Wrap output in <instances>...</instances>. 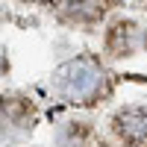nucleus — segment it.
I'll list each match as a JSON object with an SVG mask.
<instances>
[{"mask_svg":"<svg viewBox=\"0 0 147 147\" xmlns=\"http://www.w3.org/2000/svg\"><path fill=\"white\" fill-rule=\"evenodd\" d=\"M112 129L118 132L121 141H127L132 147H144L147 144V109L144 106H127L121 112H115Z\"/></svg>","mask_w":147,"mask_h":147,"instance_id":"f03ea898","label":"nucleus"},{"mask_svg":"<svg viewBox=\"0 0 147 147\" xmlns=\"http://www.w3.org/2000/svg\"><path fill=\"white\" fill-rule=\"evenodd\" d=\"M147 44V32L132 21H121L109 30V38H106V47L112 50L115 56H132L138 53L141 47Z\"/></svg>","mask_w":147,"mask_h":147,"instance_id":"7ed1b4c3","label":"nucleus"},{"mask_svg":"<svg viewBox=\"0 0 147 147\" xmlns=\"http://www.w3.org/2000/svg\"><path fill=\"white\" fill-rule=\"evenodd\" d=\"M53 91L68 103H91L103 94L106 85V74L100 68V62L91 56H80L65 62L53 74Z\"/></svg>","mask_w":147,"mask_h":147,"instance_id":"f257e3e1","label":"nucleus"}]
</instances>
